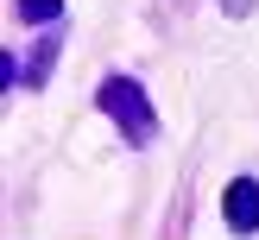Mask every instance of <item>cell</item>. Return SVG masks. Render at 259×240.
<instances>
[{
  "label": "cell",
  "instance_id": "obj_1",
  "mask_svg": "<svg viewBox=\"0 0 259 240\" xmlns=\"http://www.w3.org/2000/svg\"><path fill=\"white\" fill-rule=\"evenodd\" d=\"M101 114L114 120V133H126V146H152V133H158V114H152L146 88L133 82V76H108V82L95 88Z\"/></svg>",
  "mask_w": 259,
  "mask_h": 240
},
{
  "label": "cell",
  "instance_id": "obj_2",
  "mask_svg": "<svg viewBox=\"0 0 259 240\" xmlns=\"http://www.w3.org/2000/svg\"><path fill=\"white\" fill-rule=\"evenodd\" d=\"M222 221L234 227V234H253V227H259V183H253V177H234V183H228Z\"/></svg>",
  "mask_w": 259,
  "mask_h": 240
},
{
  "label": "cell",
  "instance_id": "obj_3",
  "mask_svg": "<svg viewBox=\"0 0 259 240\" xmlns=\"http://www.w3.org/2000/svg\"><path fill=\"white\" fill-rule=\"evenodd\" d=\"M19 19L25 25H51V19H63V0H19Z\"/></svg>",
  "mask_w": 259,
  "mask_h": 240
},
{
  "label": "cell",
  "instance_id": "obj_4",
  "mask_svg": "<svg viewBox=\"0 0 259 240\" xmlns=\"http://www.w3.org/2000/svg\"><path fill=\"white\" fill-rule=\"evenodd\" d=\"M253 7H259V0H222V13H234V19H247Z\"/></svg>",
  "mask_w": 259,
  "mask_h": 240
}]
</instances>
